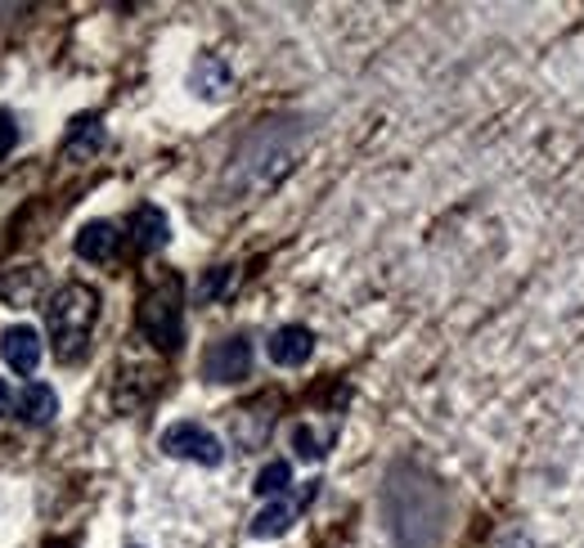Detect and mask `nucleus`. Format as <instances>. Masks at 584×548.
<instances>
[{"label":"nucleus","instance_id":"obj_1","mask_svg":"<svg viewBox=\"0 0 584 548\" xmlns=\"http://www.w3.org/2000/svg\"><path fill=\"white\" fill-rule=\"evenodd\" d=\"M100 320V292L86 283H64L50 302H45V324H50V346L64 365L81 360L90 328Z\"/></svg>","mask_w":584,"mask_h":548},{"label":"nucleus","instance_id":"obj_2","mask_svg":"<svg viewBox=\"0 0 584 548\" xmlns=\"http://www.w3.org/2000/svg\"><path fill=\"white\" fill-rule=\"evenodd\" d=\"M139 328H144V337H149L154 346H162V351H176V346H180L184 324H180V279L176 275H167L158 288L144 292Z\"/></svg>","mask_w":584,"mask_h":548},{"label":"nucleus","instance_id":"obj_3","mask_svg":"<svg viewBox=\"0 0 584 548\" xmlns=\"http://www.w3.org/2000/svg\"><path fill=\"white\" fill-rule=\"evenodd\" d=\"M162 450L171 459H189V463H203V468H216L225 459V445L199 423H171L162 432Z\"/></svg>","mask_w":584,"mask_h":548},{"label":"nucleus","instance_id":"obj_4","mask_svg":"<svg viewBox=\"0 0 584 548\" xmlns=\"http://www.w3.org/2000/svg\"><path fill=\"white\" fill-rule=\"evenodd\" d=\"M252 373V346L248 337H225L212 342L207 356H203V378L207 382H243Z\"/></svg>","mask_w":584,"mask_h":548},{"label":"nucleus","instance_id":"obj_5","mask_svg":"<svg viewBox=\"0 0 584 548\" xmlns=\"http://www.w3.org/2000/svg\"><path fill=\"white\" fill-rule=\"evenodd\" d=\"M41 351H45V346H41V333H36L32 324H14V328L0 333V356H5V365H10L14 373H23V378L36 373Z\"/></svg>","mask_w":584,"mask_h":548},{"label":"nucleus","instance_id":"obj_6","mask_svg":"<svg viewBox=\"0 0 584 548\" xmlns=\"http://www.w3.org/2000/svg\"><path fill=\"white\" fill-rule=\"evenodd\" d=\"M311 351H315V337H311V328H302V324H283V328L270 333V360H274L279 369L306 365Z\"/></svg>","mask_w":584,"mask_h":548},{"label":"nucleus","instance_id":"obj_7","mask_svg":"<svg viewBox=\"0 0 584 548\" xmlns=\"http://www.w3.org/2000/svg\"><path fill=\"white\" fill-rule=\"evenodd\" d=\"M167 238H171V225L154 203L131 212V243L139 247V253H158V247H167Z\"/></svg>","mask_w":584,"mask_h":548},{"label":"nucleus","instance_id":"obj_8","mask_svg":"<svg viewBox=\"0 0 584 548\" xmlns=\"http://www.w3.org/2000/svg\"><path fill=\"white\" fill-rule=\"evenodd\" d=\"M117 243H122V234H117V225H109V221H86L81 230H77V257L81 261H109L113 253H117Z\"/></svg>","mask_w":584,"mask_h":548},{"label":"nucleus","instance_id":"obj_9","mask_svg":"<svg viewBox=\"0 0 584 548\" xmlns=\"http://www.w3.org/2000/svg\"><path fill=\"white\" fill-rule=\"evenodd\" d=\"M189 86L199 90L203 99H225V94H229V86H234L229 64H225V59H216V55H199V64H193V72H189Z\"/></svg>","mask_w":584,"mask_h":548},{"label":"nucleus","instance_id":"obj_10","mask_svg":"<svg viewBox=\"0 0 584 548\" xmlns=\"http://www.w3.org/2000/svg\"><path fill=\"white\" fill-rule=\"evenodd\" d=\"M55 414H59V395L45 387V382H27V387L19 391V418H23V423L45 427V423H55Z\"/></svg>","mask_w":584,"mask_h":548},{"label":"nucleus","instance_id":"obj_11","mask_svg":"<svg viewBox=\"0 0 584 548\" xmlns=\"http://www.w3.org/2000/svg\"><path fill=\"white\" fill-rule=\"evenodd\" d=\"M41 288H45L41 266H23V270H14V275L0 279V297H5L10 306H32L36 297H41Z\"/></svg>","mask_w":584,"mask_h":548},{"label":"nucleus","instance_id":"obj_12","mask_svg":"<svg viewBox=\"0 0 584 548\" xmlns=\"http://www.w3.org/2000/svg\"><path fill=\"white\" fill-rule=\"evenodd\" d=\"M104 144V122L100 118H77L72 131H68V144H64V158H90L94 148Z\"/></svg>","mask_w":584,"mask_h":548},{"label":"nucleus","instance_id":"obj_13","mask_svg":"<svg viewBox=\"0 0 584 548\" xmlns=\"http://www.w3.org/2000/svg\"><path fill=\"white\" fill-rule=\"evenodd\" d=\"M292 517H297V504L274 500V504H266V508L252 517V535H257V539H274V535H283V530L292 526Z\"/></svg>","mask_w":584,"mask_h":548},{"label":"nucleus","instance_id":"obj_14","mask_svg":"<svg viewBox=\"0 0 584 548\" xmlns=\"http://www.w3.org/2000/svg\"><path fill=\"white\" fill-rule=\"evenodd\" d=\"M288 485H292V468H288L283 459L266 463L261 477H257V494H261V500H279V494H283Z\"/></svg>","mask_w":584,"mask_h":548},{"label":"nucleus","instance_id":"obj_15","mask_svg":"<svg viewBox=\"0 0 584 548\" xmlns=\"http://www.w3.org/2000/svg\"><path fill=\"white\" fill-rule=\"evenodd\" d=\"M292 445H297L302 459H324V440H319L311 427H297V432H292Z\"/></svg>","mask_w":584,"mask_h":548},{"label":"nucleus","instance_id":"obj_16","mask_svg":"<svg viewBox=\"0 0 584 548\" xmlns=\"http://www.w3.org/2000/svg\"><path fill=\"white\" fill-rule=\"evenodd\" d=\"M225 283H229V266H216V270H212L203 283H199V302H212V297H216Z\"/></svg>","mask_w":584,"mask_h":548},{"label":"nucleus","instance_id":"obj_17","mask_svg":"<svg viewBox=\"0 0 584 548\" xmlns=\"http://www.w3.org/2000/svg\"><path fill=\"white\" fill-rule=\"evenodd\" d=\"M14 139H19V126H14V118L10 113H0V158L14 148Z\"/></svg>","mask_w":584,"mask_h":548},{"label":"nucleus","instance_id":"obj_18","mask_svg":"<svg viewBox=\"0 0 584 548\" xmlns=\"http://www.w3.org/2000/svg\"><path fill=\"white\" fill-rule=\"evenodd\" d=\"M10 410V387H5V378H0V414Z\"/></svg>","mask_w":584,"mask_h":548},{"label":"nucleus","instance_id":"obj_19","mask_svg":"<svg viewBox=\"0 0 584 548\" xmlns=\"http://www.w3.org/2000/svg\"><path fill=\"white\" fill-rule=\"evenodd\" d=\"M45 548H72L68 539H50V544H45Z\"/></svg>","mask_w":584,"mask_h":548}]
</instances>
